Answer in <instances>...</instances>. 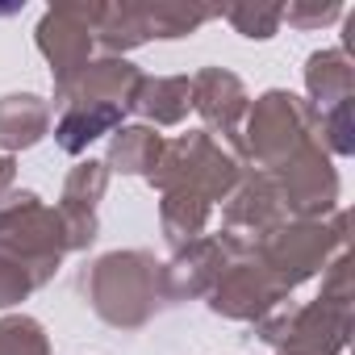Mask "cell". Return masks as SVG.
Listing matches in <instances>:
<instances>
[{"instance_id": "6da1fadb", "label": "cell", "mask_w": 355, "mask_h": 355, "mask_svg": "<svg viewBox=\"0 0 355 355\" xmlns=\"http://www.w3.org/2000/svg\"><path fill=\"white\" fill-rule=\"evenodd\" d=\"M46 125V109L38 105V96H9L0 105V142L5 146H30L42 138Z\"/></svg>"}, {"instance_id": "7a4b0ae2", "label": "cell", "mask_w": 355, "mask_h": 355, "mask_svg": "<svg viewBox=\"0 0 355 355\" xmlns=\"http://www.w3.org/2000/svg\"><path fill=\"white\" fill-rule=\"evenodd\" d=\"M155 155H159V138L150 130H125L121 138H113V155L109 159L121 171H146L155 163Z\"/></svg>"}, {"instance_id": "3957f363", "label": "cell", "mask_w": 355, "mask_h": 355, "mask_svg": "<svg viewBox=\"0 0 355 355\" xmlns=\"http://www.w3.org/2000/svg\"><path fill=\"white\" fill-rule=\"evenodd\" d=\"M0 355H46L38 322H30V318L0 322Z\"/></svg>"}, {"instance_id": "277c9868", "label": "cell", "mask_w": 355, "mask_h": 355, "mask_svg": "<svg viewBox=\"0 0 355 355\" xmlns=\"http://www.w3.org/2000/svg\"><path fill=\"white\" fill-rule=\"evenodd\" d=\"M9 180H13V163H9V159H0V189H5Z\"/></svg>"}]
</instances>
